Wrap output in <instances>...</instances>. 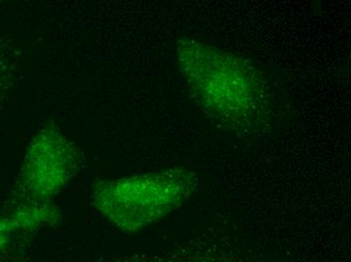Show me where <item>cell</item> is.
Instances as JSON below:
<instances>
[{"label":"cell","mask_w":351,"mask_h":262,"mask_svg":"<svg viewBox=\"0 0 351 262\" xmlns=\"http://www.w3.org/2000/svg\"><path fill=\"white\" fill-rule=\"evenodd\" d=\"M193 189L191 174L165 170L99 181L92 187L90 202L108 224L123 232H136L168 216Z\"/></svg>","instance_id":"1"},{"label":"cell","mask_w":351,"mask_h":262,"mask_svg":"<svg viewBox=\"0 0 351 262\" xmlns=\"http://www.w3.org/2000/svg\"><path fill=\"white\" fill-rule=\"evenodd\" d=\"M177 51L182 75L206 107L239 118L262 103V81L243 60L195 40H182Z\"/></svg>","instance_id":"2"},{"label":"cell","mask_w":351,"mask_h":262,"mask_svg":"<svg viewBox=\"0 0 351 262\" xmlns=\"http://www.w3.org/2000/svg\"><path fill=\"white\" fill-rule=\"evenodd\" d=\"M82 153L56 127L42 129L29 146L21 170V187L29 203L53 202L76 176Z\"/></svg>","instance_id":"3"}]
</instances>
